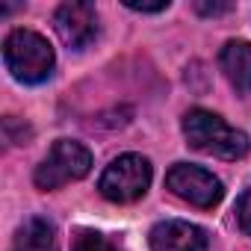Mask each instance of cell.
Returning <instances> with one entry per match:
<instances>
[{"label":"cell","mask_w":251,"mask_h":251,"mask_svg":"<svg viewBox=\"0 0 251 251\" xmlns=\"http://www.w3.org/2000/svg\"><path fill=\"white\" fill-rule=\"evenodd\" d=\"M183 136L189 142V148L207 154V157H219V160H242L248 154V136L236 127L210 112V109H189L183 115Z\"/></svg>","instance_id":"cell-1"},{"label":"cell","mask_w":251,"mask_h":251,"mask_svg":"<svg viewBox=\"0 0 251 251\" xmlns=\"http://www.w3.org/2000/svg\"><path fill=\"white\" fill-rule=\"evenodd\" d=\"M3 62H6V71L18 83L36 86V83H45L53 74L56 53H53V48L45 36L18 27L3 39Z\"/></svg>","instance_id":"cell-2"},{"label":"cell","mask_w":251,"mask_h":251,"mask_svg":"<svg viewBox=\"0 0 251 251\" xmlns=\"http://www.w3.org/2000/svg\"><path fill=\"white\" fill-rule=\"evenodd\" d=\"M151 177H154V172H151L148 157L121 154L103 169V175L98 180V189L112 204H130V201H139L148 192Z\"/></svg>","instance_id":"cell-3"},{"label":"cell","mask_w":251,"mask_h":251,"mask_svg":"<svg viewBox=\"0 0 251 251\" xmlns=\"http://www.w3.org/2000/svg\"><path fill=\"white\" fill-rule=\"evenodd\" d=\"M92 172V154L86 145L74 142V139H56L50 145V151L45 154V160L36 166V186L39 189H59L71 180H80Z\"/></svg>","instance_id":"cell-4"},{"label":"cell","mask_w":251,"mask_h":251,"mask_svg":"<svg viewBox=\"0 0 251 251\" xmlns=\"http://www.w3.org/2000/svg\"><path fill=\"white\" fill-rule=\"evenodd\" d=\"M166 189L175 198H180L192 207H201V210H213L225 198L222 180L213 172L192 166V163H175L166 175Z\"/></svg>","instance_id":"cell-5"},{"label":"cell","mask_w":251,"mask_h":251,"mask_svg":"<svg viewBox=\"0 0 251 251\" xmlns=\"http://www.w3.org/2000/svg\"><path fill=\"white\" fill-rule=\"evenodd\" d=\"M53 30L62 39L65 48L71 50H83L95 42L98 36V9L92 3H80V0H71V3H62L53 12Z\"/></svg>","instance_id":"cell-6"},{"label":"cell","mask_w":251,"mask_h":251,"mask_svg":"<svg viewBox=\"0 0 251 251\" xmlns=\"http://www.w3.org/2000/svg\"><path fill=\"white\" fill-rule=\"evenodd\" d=\"M148 242H151V251H207L204 227L183 219H166L154 225Z\"/></svg>","instance_id":"cell-7"},{"label":"cell","mask_w":251,"mask_h":251,"mask_svg":"<svg viewBox=\"0 0 251 251\" xmlns=\"http://www.w3.org/2000/svg\"><path fill=\"white\" fill-rule=\"evenodd\" d=\"M219 68L236 95H251V42L230 39L219 53Z\"/></svg>","instance_id":"cell-8"},{"label":"cell","mask_w":251,"mask_h":251,"mask_svg":"<svg viewBox=\"0 0 251 251\" xmlns=\"http://www.w3.org/2000/svg\"><path fill=\"white\" fill-rule=\"evenodd\" d=\"M9 251H59V242H56V227L53 222L42 219V216H30L15 239H12V248Z\"/></svg>","instance_id":"cell-9"},{"label":"cell","mask_w":251,"mask_h":251,"mask_svg":"<svg viewBox=\"0 0 251 251\" xmlns=\"http://www.w3.org/2000/svg\"><path fill=\"white\" fill-rule=\"evenodd\" d=\"M71 251H121L118 242H112L106 233H98V230H83L77 239H74V248Z\"/></svg>","instance_id":"cell-10"},{"label":"cell","mask_w":251,"mask_h":251,"mask_svg":"<svg viewBox=\"0 0 251 251\" xmlns=\"http://www.w3.org/2000/svg\"><path fill=\"white\" fill-rule=\"evenodd\" d=\"M236 225L245 236H251V189H245L236 198Z\"/></svg>","instance_id":"cell-11"},{"label":"cell","mask_w":251,"mask_h":251,"mask_svg":"<svg viewBox=\"0 0 251 251\" xmlns=\"http://www.w3.org/2000/svg\"><path fill=\"white\" fill-rule=\"evenodd\" d=\"M124 6L133 9V12H163V9H169V0H160V3H136V0H127Z\"/></svg>","instance_id":"cell-12"},{"label":"cell","mask_w":251,"mask_h":251,"mask_svg":"<svg viewBox=\"0 0 251 251\" xmlns=\"http://www.w3.org/2000/svg\"><path fill=\"white\" fill-rule=\"evenodd\" d=\"M195 9L201 15H222V12L230 9V3H195Z\"/></svg>","instance_id":"cell-13"}]
</instances>
